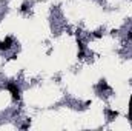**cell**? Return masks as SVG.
I'll return each instance as SVG.
<instances>
[{
	"mask_svg": "<svg viewBox=\"0 0 132 131\" xmlns=\"http://www.w3.org/2000/svg\"><path fill=\"white\" fill-rule=\"evenodd\" d=\"M6 88H8V91L12 94V99H14V100H20V90H18L17 83H14V82H9V83L6 85Z\"/></svg>",
	"mask_w": 132,
	"mask_h": 131,
	"instance_id": "obj_1",
	"label": "cell"
},
{
	"mask_svg": "<svg viewBox=\"0 0 132 131\" xmlns=\"http://www.w3.org/2000/svg\"><path fill=\"white\" fill-rule=\"evenodd\" d=\"M85 57V50H80L78 51V59H83Z\"/></svg>",
	"mask_w": 132,
	"mask_h": 131,
	"instance_id": "obj_8",
	"label": "cell"
},
{
	"mask_svg": "<svg viewBox=\"0 0 132 131\" xmlns=\"http://www.w3.org/2000/svg\"><path fill=\"white\" fill-rule=\"evenodd\" d=\"M12 46V37H6L5 40L0 42V51H8Z\"/></svg>",
	"mask_w": 132,
	"mask_h": 131,
	"instance_id": "obj_2",
	"label": "cell"
},
{
	"mask_svg": "<svg viewBox=\"0 0 132 131\" xmlns=\"http://www.w3.org/2000/svg\"><path fill=\"white\" fill-rule=\"evenodd\" d=\"M127 117H129V120L132 122V96H131V100H129V116Z\"/></svg>",
	"mask_w": 132,
	"mask_h": 131,
	"instance_id": "obj_4",
	"label": "cell"
},
{
	"mask_svg": "<svg viewBox=\"0 0 132 131\" xmlns=\"http://www.w3.org/2000/svg\"><path fill=\"white\" fill-rule=\"evenodd\" d=\"M98 88H100V90H109V86H108V83H106V80H105V79H101V80H100Z\"/></svg>",
	"mask_w": 132,
	"mask_h": 131,
	"instance_id": "obj_3",
	"label": "cell"
},
{
	"mask_svg": "<svg viewBox=\"0 0 132 131\" xmlns=\"http://www.w3.org/2000/svg\"><path fill=\"white\" fill-rule=\"evenodd\" d=\"M129 39H131V40H132V31L129 32Z\"/></svg>",
	"mask_w": 132,
	"mask_h": 131,
	"instance_id": "obj_10",
	"label": "cell"
},
{
	"mask_svg": "<svg viewBox=\"0 0 132 131\" xmlns=\"http://www.w3.org/2000/svg\"><path fill=\"white\" fill-rule=\"evenodd\" d=\"M20 9H22L23 12H25V11H28V2H25L23 5H22V8H20Z\"/></svg>",
	"mask_w": 132,
	"mask_h": 131,
	"instance_id": "obj_7",
	"label": "cell"
},
{
	"mask_svg": "<svg viewBox=\"0 0 132 131\" xmlns=\"http://www.w3.org/2000/svg\"><path fill=\"white\" fill-rule=\"evenodd\" d=\"M108 114H109V117H117L118 116L117 111H108Z\"/></svg>",
	"mask_w": 132,
	"mask_h": 131,
	"instance_id": "obj_6",
	"label": "cell"
},
{
	"mask_svg": "<svg viewBox=\"0 0 132 131\" xmlns=\"http://www.w3.org/2000/svg\"><path fill=\"white\" fill-rule=\"evenodd\" d=\"M77 45H78V48H80V50H85V45H83V42L80 40V39H77Z\"/></svg>",
	"mask_w": 132,
	"mask_h": 131,
	"instance_id": "obj_5",
	"label": "cell"
},
{
	"mask_svg": "<svg viewBox=\"0 0 132 131\" xmlns=\"http://www.w3.org/2000/svg\"><path fill=\"white\" fill-rule=\"evenodd\" d=\"M94 37H95V39H100V37H101V32H100V31H95V32H94Z\"/></svg>",
	"mask_w": 132,
	"mask_h": 131,
	"instance_id": "obj_9",
	"label": "cell"
}]
</instances>
